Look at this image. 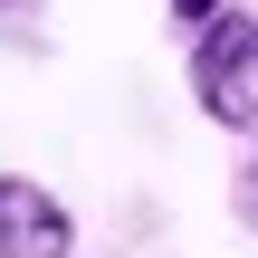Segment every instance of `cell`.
<instances>
[{
  "mask_svg": "<svg viewBox=\"0 0 258 258\" xmlns=\"http://www.w3.org/2000/svg\"><path fill=\"white\" fill-rule=\"evenodd\" d=\"M191 105L220 134H258V10L220 0L191 29Z\"/></svg>",
  "mask_w": 258,
  "mask_h": 258,
  "instance_id": "cell-1",
  "label": "cell"
},
{
  "mask_svg": "<svg viewBox=\"0 0 258 258\" xmlns=\"http://www.w3.org/2000/svg\"><path fill=\"white\" fill-rule=\"evenodd\" d=\"M0 258H77V220L57 191L0 172Z\"/></svg>",
  "mask_w": 258,
  "mask_h": 258,
  "instance_id": "cell-2",
  "label": "cell"
},
{
  "mask_svg": "<svg viewBox=\"0 0 258 258\" xmlns=\"http://www.w3.org/2000/svg\"><path fill=\"white\" fill-rule=\"evenodd\" d=\"M211 10H220V0H172V29H182V38H191V29H201V19H211Z\"/></svg>",
  "mask_w": 258,
  "mask_h": 258,
  "instance_id": "cell-3",
  "label": "cell"
},
{
  "mask_svg": "<svg viewBox=\"0 0 258 258\" xmlns=\"http://www.w3.org/2000/svg\"><path fill=\"white\" fill-rule=\"evenodd\" d=\"M239 211L258 220V153H249V172H239Z\"/></svg>",
  "mask_w": 258,
  "mask_h": 258,
  "instance_id": "cell-4",
  "label": "cell"
},
{
  "mask_svg": "<svg viewBox=\"0 0 258 258\" xmlns=\"http://www.w3.org/2000/svg\"><path fill=\"white\" fill-rule=\"evenodd\" d=\"M0 10H19V0H0Z\"/></svg>",
  "mask_w": 258,
  "mask_h": 258,
  "instance_id": "cell-5",
  "label": "cell"
}]
</instances>
